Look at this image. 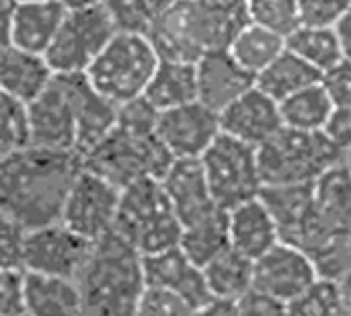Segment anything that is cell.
Returning a JSON list of instances; mask_svg holds the SVG:
<instances>
[{"label":"cell","mask_w":351,"mask_h":316,"mask_svg":"<svg viewBox=\"0 0 351 316\" xmlns=\"http://www.w3.org/2000/svg\"><path fill=\"white\" fill-rule=\"evenodd\" d=\"M212 195L222 210H232L261 195L265 183L259 165V150L228 134H220L199 158Z\"/></svg>","instance_id":"9"},{"label":"cell","mask_w":351,"mask_h":316,"mask_svg":"<svg viewBox=\"0 0 351 316\" xmlns=\"http://www.w3.org/2000/svg\"><path fill=\"white\" fill-rule=\"evenodd\" d=\"M257 150L265 185H313L346 160V154L325 132H302L286 125Z\"/></svg>","instance_id":"6"},{"label":"cell","mask_w":351,"mask_h":316,"mask_svg":"<svg viewBox=\"0 0 351 316\" xmlns=\"http://www.w3.org/2000/svg\"><path fill=\"white\" fill-rule=\"evenodd\" d=\"M323 84L337 107H351V60H343L323 76Z\"/></svg>","instance_id":"42"},{"label":"cell","mask_w":351,"mask_h":316,"mask_svg":"<svg viewBox=\"0 0 351 316\" xmlns=\"http://www.w3.org/2000/svg\"><path fill=\"white\" fill-rule=\"evenodd\" d=\"M346 162H348V167H350V169H351V152H350V154H348V156H346Z\"/></svg>","instance_id":"50"},{"label":"cell","mask_w":351,"mask_h":316,"mask_svg":"<svg viewBox=\"0 0 351 316\" xmlns=\"http://www.w3.org/2000/svg\"><path fill=\"white\" fill-rule=\"evenodd\" d=\"M241 316H288V311L284 304L253 292L241 300Z\"/></svg>","instance_id":"44"},{"label":"cell","mask_w":351,"mask_h":316,"mask_svg":"<svg viewBox=\"0 0 351 316\" xmlns=\"http://www.w3.org/2000/svg\"><path fill=\"white\" fill-rule=\"evenodd\" d=\"M249 23L247 0H179L148 37L160 58L197 62L210 51L228 49Z\"/></svg>","instance_id":"3"},{"label":"cell","mask_w":351,"mask_h":316,"mask_svg":"<svg viewBox=\"0 0 351 316\" xmlns=\"http://www.w3.org/2000/svg\"><path fill=\"white\" fill-rule=\"evenodd\" d=\"M197 311L179 294L162 288H146L136 316H195Z\"/></svg>","instance_id":"38"},{"label":"cell","mask_w":351,"mask_h":316,"mask_svg":"<svg viewBox=\"0 0 351 316\" xmlns=\"http://www.w3.org/2000/svg\"><path fill=\"white\" fill-rule=\"evenodd\" d=\"M195 316H197V315H195Z\"/></svg>","instance_id":"51"},{"label":"cell","mask_w":351,"mask_h":316,"mask_svg":"<svg viewBox=\"0 0 351 316\" xmlns=\"http://www.w3.org/2000/svg\"><path fill=\"white\" fill-rule=\"evenodd\" d=\"M76 150L29 146L2 156L0 212L27 230L62 222L70 189L82 171Z\"/></svg>","instance_id":"1"},{"label":"cell","mask_w":351,"mask_h":316,"mask_svg":"<svg viewBox=\"0 0 351 316\" xmlns=\"http://www.w3.org/2000/svg\"><path fill=\"white\" fill-rule=\"evenodd\" d=\"M351 232V169L339 162L313 185V208L294 247L315 261Z\"/></svg>","instance_id":"10"},{"label":"cell","mask_w":351,"mask_h":316,"mask_svg":"<svg viewBox=\"0 0 351 316\" xmlns=\"http://www.w3.org/2000/svg\"><path fill=\"white\" fill-rule=\"evenodd\" d=\"M142 263L148 288H162L175 292L183 300H187L197 313L214 300L204 269L195 265L183 253L181 247L142 257Z\"/></svg>","instance_id":"16"},{"label":"cell","mask_w":351,"mask_h":316,"mask_svg":"<svg viewBox=\"0 0 351 316\" xmlns=\"http://www.w3.org/2000/svg\"><path fill=\"white\" fill-rule=\"evenodd\" d=\"M179 247L202 269L230 247L228 210H214L202 220L183 228Z\"/></svg>","instance_id":"28"},{"label":"cell","mask_w":351,"mask_h":316,"mask_svg":"<svg viewBox=\"0 0 351 316\" xmlns=\"http://www.w3.org/2000/svg\"><path fill=\"white\" fill-rule=\"evenodd\" d=\"M230 247L251 261L261 259L282 243L280 228L261 197L249 199L228 212Z\"/></svg>","instance_id":"22"},{"label":"cell","mask_w":351,"mask_h":316,"mask_svg":"<svg viewBox=\"0 0 351 316\" xmlns=\"http://www.w3.org/2000/svg\"><path fill=\"white\" fill-rule=\"evenodd\" d=\"M160 181L183 228L220 208L199 158H177Z\"/></svg>","instance_id":"21"},{"label":"cell","mask_w":351,"mask_h":316,"mask_svg":"<svg viewBox=\"0 0 351 316\" xmlns=\"http://www.w3.org/2000/svg\"><path fill=\"white\" fill-rule=\"evenodd\" d=\"M315 185V183H313ZM313 185H265L261 199L269 208L282 243L296 245L313 208Z\"/></svg>","instance_id":"26"},{"label":"cell","mask_w":351,"mask_h":316,"mask_svg":"<svg viewBox=\"0 0 351 316\" xmlns=\"http://www.w3.org/2000/svg\"><path fill=\"white\" fill-rule=\"evenodd\" d=\"M156 134L173 158H202L222 134L220 113L193 101L189 105L158 113Z\"/></svg>","instance_id":"14"},{"label":"cell","mask_w":351,"mask_h":316,"mask_svg":"<svg viewBox=\"0 0 351 316\" xmlns=\"http://www.w3.org/2000/svg\"><path fill=\"white\" fill-rule=\"evenodd\" d=\"M321 280L319 265L306 251L280 243L255 261L253 292L288 306Z\"/></svg>","instance_id":"12"},{"label":"cell","mask_w":351,"mask_h":316,"mask_svg":"<svg viewBox=\"0 0 351 316\" xmlns=\"http://www.w3.org/2000/svg\"><path fill=\"white\" fill-rule=\"evenodd\" d=\"M350 8L351 0H298V16L302 27L335 29Z\"/></svg>","instance_id":"37"},{"label":"cell","mask_w":351,"mask_h":316,"mask_svg":"<svg viewBox=\"0 0 351 316\" xmlns=\"http://www.w3.org/2000/svg\"><path fill=\"white\" fill-rule=\"evenodd\" d=\"M2 232H0V263L2 269H23L25 259V243H27V228L19 222L0 216ZM25 271V269H23Z\"/></svg>","instance_id":"39"},{"label":"cell","mask_w":351,"mask_h":316,"mask_svg":"<svg viewBox=\"0 0 351 316\" xmlns=\"http://www.w3.org/2000/svg\"><path fill=\"white\" fill-rule=\"evenodd\" d=\"M251 23L263 25L288 39L298 27V0H247Z\"/></svg>","instance_id":"35"},{"label":"cell","mask_w":351,"mask_h":316,"mask_svg":"<svg viewBox=\"0 0 351 316\" xmlns=\"http://www.w3.org/2000/svg\"><path fill=\"white\" fill-rule=\"evenodd\" d=\"M33 146L51 150H76L78 123L68 86L62 76L56 74L49 88L29 103Z\"/></svg>","instance_id":"15"},{"label":"cell","mask_w":351,"mask_h":316,"mask_svg":"<svg viewBox=\"0 0 351 316\" xmlns=\"http://www.w3.org/2000/svg\"><path fill=\"white\" fill-rule=\"evenodd\" d=\"M197 316H241V302L214 298L208 306H204L197 313Z\"/></svg>","instance_id":"45"},{"label":"cell","mask_w":351,"mask_h":316,"mask_svg":"<svg viewBox=\"0 0 351 316\" xmlns=\"http://www.w3.org/2000/svg\"><path fill=\"white\" fill-rule=\"evenodd\" d=\"M319 82H323V74L290 49L257 76V86L278 103Z\"/></svg>","instance_id":"29"},{"label":"cell","mask_w":351,"mask_h":316,"mask_svg":"<svg viewBox=\"0 0 351 316\" xmlns=\"http://www.w3.org/2000/svg\"><path fill=\"white\" fill-rule=\"evenodd\" d=\"M113 232L140 257L179 247L183 224L160 179H142L121 189Z\"/></svg>","instance_id":"5"},{"label":"cell","mask_w":351,"mask_h":316,"mask_svg":"<svg viewBox=\"0 0 351 316\" xmlns=\"http://www.w3.org/2000/svg\"><path fill=\"white\" fill-rule=\"evenodd\" d=\"M56 72L41 53L25 51L12 45L2 47L0 86L2 95H10L23 103H33L53 82Z\"/></svg>","instance_id":"23"},{"label":"cell","mask_w":351,"mask_h":316,"mask_svg":"<svg viewBox=\"0 0 351 316\" xmlns=\"http://www.w3.org/2000/svg\"><path fill=\"white\" fill-rule=\"evenodd\" d=\"M0 316H27L23 269H2L0 274Z\"/></svg>","instance_id":"40"},{"label":"cell","mask_w":351,"mask_h":316,"mask_svg":"<svg viewBox=\"0 0 351 316\" xmlns=\"http://www.w3.org/2000/svg\"><path fill=\"white\" fill-rule=\"evenodd\" d=\"M19 4H27V2H45V0H16Z\"/></svg>","instance_id":"49"},{"label":"cell","mask_w":351,"mask_h":316,"mask_svg":"<svg viewBox=\"0 0 351 316\" xmlns=\"http://www.w3.org/2000/svg\"><path fill=\"white\" fill-rule=\"evenodd\" d=\"M288 316H346L341 308L337 282L321 280L304 296L286 306Z\"/></svg>","instance_id":"36"},{"label":"cell","mask_w":351,"mask_h":316,"mask_svg":"<svg viewBox=\"0 0 351 316\" xmlns=\"http://www.w3.org/2000/svg\"><path fill=\"white\" fill-rule=\"evenodd\" d=\"M319 271L323 280H339L351 271V232L341 239L333 249H329L323 257L317 259Z\"/></svg>","instance_id":"41"},{"label":"cell","mask_w":351,"mask_h":316,"mask_svg":"<svg viewBox=\"0 0 351 316\" xmlns=\"http://www.w3.org/2000/svg\"><path fill=\"white\" fill-rule=\"evenodd\" d=\"M158 64L160 53L146 33L119 31L86 76L103 97L121 107L144 97Z\"/></svg>","instance_id":"7"},{"label":"cell","mask_w":351,"mask_h":316,"mask_svg":"<svg viewBox=\"0 0 351 316\" xmlns=\"http://www.w3.org/2000/svg\"><path fill=\"white\" fill-rule=\"evenodd\" d=\"M68 8H84V6H95V4H105L107 0H62Z\"/></svg>","instance_id":"48"},{"label":"cell","mask_w":351,"mask_h":316,"mask_svg":"<svg viewBox=\"0 0 351 316\" xmlns=\"http://www.w3.org/2000/svg\"><path fill=\"white\" fill-rule=\"evenodd\" d=\"M337 282V292H339V300H341V308H343V315L351 316V271L341 276Z\"/></svg>","instance_id":"47"},{"label":"cell","mask_w":351,"mask_h":316,"mask_svg":"<svg viewBox=\"0 0 351 316\" xmlns=\"http://www.w3.org/2000/svg\"><path fill=\"white\" fill-rule=\"evenodd\" d=\"M66 14L68 6L62 0L16 4L10 21L2 25V47L12 45L45 56Z\"/></svg>","instance_id":"20"},{"label":"cell","mask_w":351,"mask_h":316,"mask_svg":"<svg viewBox=\"0 0 351 316\" xmlns=\"http://www.w3.org/2000/svg\"><path fill=\"white\" fill-rule=\"evenodd\" d=\"M228 49L239 60V64L257 78L288 49V39L263 25L249 23L239 31Z\"/></svg>","instance_id":"30"},{"label":"cell","mask_w":351,"mask_h":316,"mask_svg":"<svg viewBox=\"0 0 351 316\" xmlns=\"http://www.w3.org/2000/svg\"><path fill=\"white\" fill-rule=\"evenodd\" d=\"M27 316H84V298L76 280L25 271Z\"/></svg>","instance_id":"24"},{"label":"cell","mask_w":351,"mask_h":316,"mask_svg":"<svg viewBox=\"0 0 351 316\" xmlns=\"http://www.w3.org/2000/svg\"><path fill=\"white\" fill-rule=\"evenodd\" d=\"M199 101L222 113L228 105L257 86V78L239 64L230 49H218L202 56L197 62Z\"/></svg>","instance_id":"18"},{"label":"cell","mask_w":351,"mask_h":316,"mask_svg":"<svg viewBox=\"0 0 351 316\" xmlns=\"http://www.w3.org/2000/svg\"><path fill=\"white\" fill-rule=\"evenodd\" d=\"M117 33L119 27L107 4L68 8L45 58L56 74H86Z\"/></svg>","instance_id":"8"},{"label":"cell","mask_w":351,"mask_h":316,"mask_svg":"<svg viewBox=\"0 0 351 316\" xmlns=\"http://www.w3.org/2000/svg\"><path fill=\"white\" fill-rule=\"evenodd\" d=\"M156 121L158 111L144 97L121 105L117 125L82 156V165L119 189L142 179H162L175 158L158 138Z\"/></svg>","instance_id":"2"},{"label":"cell","mask_w":351,"mask_h":316,"mask_svg":"<svg viewBox=\"0 0 351 316\" xmlns=\"http://www.w3.org/2000/svg\"><path fill=\"white\" fill-rule=\"evenodd\" d=\"M204 274L212 296L218 300L241 302L249 294H253L255 261L241 255L232 247L210 261L204 267Z\"/></svg>","instance_id":"27"},{"label":"cell","mask_w":351,"mask_h":316,"mask_svg":"<svg viewBox=\"0 0 351 316\" xmlns=\"http://www.w3.org/2000/svg\"><path fill=\"white\" fill-rule=\"evenodd\" d=\"M335 33L339 37L341 49H343V58L351 60V8L348 10V14L339 21V25L335 27Z\"/></svg>","instance_id":"46"},{"label":"cell","mask_w":351,"mask_h":316,"mask_svg":"<svg viewBox=\"0 0 351 316\" xmlns=\"http://www.w3.org/2000/svg\"><path fill=\"white\" fill-rule=\"evenodd\" d=\"M288 49L317 68L323 76L346 60L335 29L327 27L300 25L292 35H288Z\"/></svg>","instance_id":"32"},{"label":"cell","mask_w":351,"mask_h":316,"mask_svg":"<svg viewBox=\"0 0 351 316\" xmlns=\"http://www.w3.org/2000/svg\"><path fill=\"white\" fill-rule=\"evenodd\" d=\"M93 251L95 243L86 241L64 222H58L27 232L23 269L78 282Z\"/></svg>","instance_id":"13"},{"label":"cell","mask_w":351,"mask_h":316,"mask_svg":"<svg viewBox=\"0 0 351 316\" xmlns=\"http://www.w3.org/2000/svg\"><path fill=\"white\" fill-rule=\"evenodd\" d=\"M335 107L337 105L323 82L313 84L280 103L284 125L302 132H323Z\"/></svg>","instance_id":"31"},{"label":"cell","mask_w":351,"mask_h":316,"mask_svg":"<svg viewBox=\"0 0 351 316\" xmlns=\"http://www.w3.org/2000/svg\"><path fill=\"white\" fill-rule=\"evenodd\" d=\"M323 132L348 156L351 152V107H335Z\"/></svg>","instance_id":"43"},{"label":"cell","mask_w":351,"mask_h":316,"mask_svg":"<svg viewBox=\"0 0 351 316\" xmlns=\"http://www.w3.org/2000/svg\"><path fill=\"white\" fill-rule=\"evenodd\" d=\"M179 0H107L119 31L150 33L156 21L177 4Z\"/></svg>","instance_id":"33"},{"label":"cell","mask_w":351,"mask_h":316,"mask_svg":"<svg viewBox=\"0 0 351 316\" xmlns=\"http://www.w3.org/2000/svg\"><path fill=\"white\" fill-rule=\"evenodd\" d=\"M119 202L121 189L117 185L82 167L70 189L62 222L97 245L113 232Z\"/></svg>","instance_id":"11"},{"label":"cell","mask_w":351,"mask_h":316,"mask_svg":"<svg viewBox=\"0 0 351 316\" xmlns=\"http://www.w3.org/2000/svg\"><path fill=\"white\" fill-rule=\"evenodd\" d=\"M64 78L78 123V144L76 152L86 156L95 146H99L111 130L117 125L119 107L103 97L86 74H58Z\"/></svg>","instance_id":"17"},{"label":"cell","mask_w":351,"mask_h":316,"mask_svg":"<svg viewBox=\"0 0 351 316\" xmlns=\"http://www.w3.org/2000/svg\"><path fill=\"white\" fill-rule=\"evenodd\" d=\"M220 123L224 134L255 148L263 146L284 127L280 103L259 86L228 105L220 113Z\"/></svg>","instance_id":"19"},{"label":"cell","mask_w":351,"mask_h":316,"mask_svg":"<svg viewBox=\"0 0 351 316\" xmlns=\"http://www.w3.org/2000/svg\"><path fill=\"white\" fill-rule=\"evenodd\" d=\"M33 146V125L29 105L2 95V138H0V158L12 152Z\"/></svg>","instance_id":"34"},{"label":"cell","mask_w":351,"mask_h":316,"mask_svg":"<svg viewBox=\"0 0 351 316\" xmlns=\"http://www.w3.org/2000/svg\"><path fill=\"white\" fill-rule=\"evenodd\" d=\"M197 97V64L160 58V64L144 93V99L158 113H162L199 101Z\"/></svg>","instance_id":"25"},{"label":"cell","mask_w":351,"mask_h":316,"mask_svg":"<svg viewBox=\"0 0 351 316\" xmlns=\"http://www.w3.org/2000/svg\"><path fill=\"white\" fill-rule=\"evenodd\" d=\"M78 284L84 316H136L148 288L142 257L115 232L95 245Z\"/></svg>","instance_id":"4"}]
</instances>
